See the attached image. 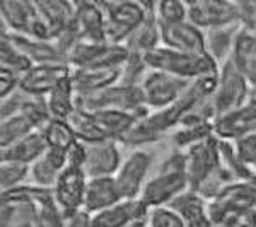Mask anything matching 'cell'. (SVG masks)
<instances>
[{
  "mask_svg": "<svg viewBox=\"0 0 256 227\" xmlns=\"http://www.w3.org/2000/svg\"><path fill=\"white\" fill-rule=\"evenodd\" d=\"M142 56L148 70L166 72L169 76L190 82L208 74H216L218 70V64L208 53H184L166 46H158L144 53Z\"/></svg>",
  "mask_w": 256,
  "mask_h": 227,
  "instance_id": "cell-1",
  "label": "cell"
},
{
  "mask_svg": "<svg viewBox=\"0 0 256 227\" xmlns=\"http://www.w3.org/2000/svg\"><path fill=\"white\" fill-rule=\"evenodd\" d=\"M186 190H190L186 178V160H184V152L178 150L172 152L164 160L162 168L154 178L146 181L138 198L148 208L164 207Z\"/></svg>",
  "mask_w": 256,
  "mask_h": 227,
  "instance_id": "cell-2",
  "label": "cell"
},
{
  "mask_svg": "<svg viewBox=\"0 0 256 227\" xmlns=\"http://www.w3.org/2000/svg\"><path fill=\"white\" fill-rule=\"evenodd\" d=\"M46 190L22 183L0 195V227H38L40 200Z\"/></svg>",
  "mask_w": 256,
  "mask_h": 227,
  "instance_id": "cell-3",
  "label": "cell"
},
{
  "mask_svg": "<svg viewBox=\"0 0 256 227\" xmlns=\"http://www.w3.org/2000/svg\"><path fill=\"white\" fill-rule=\"evenodd\" d=\"M99 6L106 18V41L113 44H125L147 18V2L116 0Z\"/></svg>",
  "mask_w": 256,
  "mask_h": 227,
  "instance_id": "cell-4",
  "label": "cell"
},
{
  "mask_svg": "<svg viewBox=\"0 0 256 227\" xmlns=\"http://www.w3.org/2000/svg\"><path fill=\"white\" fill-rule=\"evenodd\" d=\"M128 48L113 43H88L77 41L65 55V64L72 70L88 68H122L126 62Z\"/></svg>",
  "mask_w": 256,
  "mask_h": 227,
  "instance_id": "cell-5",
  "label": "cell"
},
{
  "mask_svg": "<svg viewBox=\"0 0 256 227\" xmlns=\"http://www.w3.org/2000/svg\"><path fill=\"white\" fill-rule=\"evenodd\" d=\"M77 108L90 111V113L101 110L128 111V113L137 114L138 120L150 114V110L144 104L140 86L123 84V82H118V84L111 86V88L101 90L98 94H92V96L79 98L77 99Z\"/></svg>",
  "mask_w": 256,
  "mask_h": 227,
  "instance_id": "cell-6",
  "label": "cell"
},
{
  "mask_svg": "<svg viewBox=\"0 0 256 227\" xmlns=\"http://www.w3.org/2000/svg\"><path fill=\"white\" fill-rule=\"evenodd\" d=\"M251 98V88L244 77L234 67L230 58L218 65L217 72V88L214 96L210 98L216 118L224 116L230 111L244 106Z\"/></svg>",
  "mask_w": 256,
  "mask_h": 227,
  "instance_id": "cell-7",
  "label": "cell"
},
{
  "mask_svg": "<svg viewBox=\"0 0 256 227\" xmlns=\"http://www.w3.org/2000/svg\"><path fill=\"white\" fill-rule=\"evenodd\" d=\"M184 160H186V178L188 186L193 192H200L204 184L216 178L220 169V148H218V138L208 137L195 146L184 150Z\"/></svg>",
  "mask_w": 256,
  "mask_h": 227,
  "instance_id": "cell-8",
  "label": "cell"
},
{
  "mask_svg": "<svg viewBox=\"0 0 256 227\" xmlns=\"http://www.w3.org/2000/svg\"><path fill=\"white\" fill-rule=\"evenodd\" d=\"M192 82L184 79H178L174 76H169L159 70H147L140 82L144 104L148 110H166L184 94Z\"/></svg>",
  "mask_w": 256,
  "mask_h": 227,
  "instance_id": "cell-9",
  "label": "cell"
},
{
  "mask_svg": "<svg viewBox=\"0 0 256 227\" xmlns=\"http://www.w3.org/2000/svg\"><path fill=\"white\" fill-rule=\"evenodd\" d=\"M0 16L12 34L48 40L46 28L32 0H0Z\"/></svg>",
  "mask_w": 256,
  "mask_h": 227,
  "instance_id": "cell-10",
  "label": "cell"
},
{
  "mask_svg": "<svg viewBox=\"0 0 256 227\" xmlns=\"http://www.w3.org/2000/svg\"><path fill=\"white\" fill-rule=\"evenodd\" d=\"M188 20L202 31H216L236 26L239 24L238 2H229V0L188 2Z\"/></svg>",
  "mask_w": 256,
  "mask_h": 227,
  "instance_id": "cell-11",
  "label": "cell"
},
{
  "mask_svg": "<svg viewBox=\"0 0 256 227\" xmlns=\"http://www.w3.org/2000/svg\"><path fill=\"white\" fill-rule=\"evenodd\" d=\"M89 178L86 176L84 169L79 166L65 164L64 171L56 178L52 192L55 196L56 205L64 214H74L84 210V196L88 188Z\"/></svg>",
  "mask_w": 256,
  "mask_h": 227,
  "instance_id": "cell-12",
  "label": "cell"
},
{
  "mask_svg": "<svg viewBox=\"0 0 256 227\" xmlns=\"http://www.w3.org/2000/svg\"><path fill=\"white\" fill-rule=\"evenodd\" d=\"M70 74L72 68L64 62L31 65L26 72L20 74L19 89L24 90L28 96L46 98L53 88H56L62 80L68 79Z\"/></svg>",
  "mask_w": 256,
  "mask_h": 227,
  "instance_id": "cell-13",
  "label": "cell"
},
{
  "mask_svg": "<svg viewBox=\"0 0 256 227\" xmlns=\"http://www.w3.org/2000/svg\"><path fill=\"white\" fill-rule=\"evenodd\" d=\"M84 146L86 159L82 169L89 180L116 174V171L122 166V150H120L118 142L102 140V142L84 144Z\"/></svg>",
  "mask_w": 256,
  "mask_h": 227,
  "instance_id": "cell-14",
  "label": "cell"
},
{
  "mask_svg": "<svg viewBox=\"0 0 256 227\" xmlns=\"http://www.w3.org/2000/svg\"><path fill=\"white\" fill-rule=\"evenodd\" d=\"M256 134V101L250 99L244 106L214 120V137L222 142H236Z\"/></svg>",
  "mask_w": 256,
  "mask_h": 227,
  "instance_id": "cell-15",
  "label": "cell"
},
{
  "mask_svg": "<svg viewBox=\"0 0 256 227\" xmlns=\"http://www.w3.org/2000/svg\"><path fill=\"white\" fill-rule=\"evenodd\" d=\"M152 164V156L146 150H135L122 160V166L114 174L123 198H138L146 184L147 172Z\"/></svg>",
  "mask_w": 256,
  "mask_h": 227,
  "instance_id": "cell-16",
  "label": "cell"
},
{
  "mask_svg": "<svg viewBox=\"0 0 256 227\" xmlns=\"http://www.w3.org/2000/svg\"><path fill=\"white\" fill-rule=\"evenodd\" d=\"M72 31L76 34L77 41L104 43L106 18L101 6H99V2H76Z\"/></svg>",
  "mask_w": 256,
  "mask_h": 227,
  "instance_id": "cell-17",
  "label": "cell"
},
{
  "mask_svg": "<svg viewBox=\"0 0 256 227\" xmlns=\"http://www.w3.org/2000/svg\"><path fill=\"white\" fill-rule=\"evenodd\" d=\"M160 46L184 53H207V34L190 20L159 26Z\"/></svg>",
  "mask_w": 256,
  "mask_h": 227,
  "instance_id": "cell-18",
  "label": "cell"
},
{
  "mask_svg": "<svg viewBox=\"0 0 256 227\" xmlns=\"http://www.w3.org/2000/svg\"><path fill=\"white\" fill-rule=\"evenodd\" d=\"M148 207L140 198H123L90 216V227H128L147 217Z\"/></svg>",
  "mask_w": 256,
  "mask_h": 227,
  "instance_id": "cell-19",
  "label": "cell"
},
{
  "mask_svg": "<svg viewBox=\"0 0 256 227\" xmlns=\"http://www.w3.org/2000/svg\"><path fill=\"white\" fill-rule=\"evenodd\" d=\"M36 9L48 32L50 41H56L72 26L76 2L67 0H34Z\"/></svg>",
  "mask_w": 256,
  "mask_h": 227,
  "instance_id": "cell-20",
  "label": "cell"
},
{
  "mask_svg": "<svg viewBox=\"0 0 256 227\" xmlns=\"http://www.w3.org/2000/svg\"><path fill=\"white\" fill-rule=\"evenodd\" d=\"M122 79V68H88L72 70L70 80L77 99L98 94L101 90L118 84Z\"/></svg>",
  "mask_w": 256,
  "mask_h": 227,
  "instance_id": "cell-21",
  "label": "cell"
},
{
  "mask_svg": "<svg viewBox=\"0 0 256 227\" xmlns=\"http://www.w3.org/2000/svg\"><path fill=\"white\" fill-rule=\"evenodd\" d=\"M230 62L239 70L251 90H256V34L248 30L239 28L234 38L232 52H230Z\"/></svg>",
  "mask_w": 256,
  "mask_h": 227,
  "instance_id": "cell-22",
  "label": "cell"
},
{
  "mask_svg": "<svg viewBox=\"0 0 256 227\" xmlns=\"http://www.w3.org/2000/svg\"><path fill=\"white\" fill-rule=\"evenodd\" d=\"M120 200H123V196L114 176L92 178L88 181V188H86L84 196V210L89 216L118 204Z\"/></svg>",
  "mask_w": 256,
  "mask_h": 227,
  "instance_id": "cell-23",
  "label": "cell"
},
{
  "mask_svg": "<svg viewBox=\"0 0 256 227\" xmlns=\"http://www.w3.org/2000/svg\"><path fill=\"white\" fill-rule=\"evenodd\" d=\"M65 164H67V152L48 147L44 154L40 156L30 166V176L36 186L52 190L60 172L64 171Z\"/></svg>",
  "mask_w": 256,
  "mask_h": 227,
  "instance_id": "cell-24",
  "label": "cell"
},
{
  "mask_svg": "<svg viewBox=\"0 0 256 227\" xmlns=\"http://www.w3.org/2000/svg\"><path fill=\"white\" fill-rule=\"evenodd\" d=\"M10 40L14 43V46L26 56L31 65L58 64V62H64L65 64V58L62 55L60 48L53 41L36 40L22 34H12V32H10Z\"/></svg>",
  "mask_w": 256,
  "mask_h": 227,
  "instance_id": "cell-25",
  "label": "cell"
},
{
  "mask_svg": "<svg viewBox=\"0 0 256 227\" xmlns=\"http://www.w3.org/2000/svg\"><path fill=\"white\" fill-rule=\"evenodd\" d=\"M169 207L180 214L186 227H214L207 214V200L198 192L186 190L178 198H174L169 204Z\"/></svg>",
  "mask_w": 256,
  "mask_h": 227,
  "instance_id": "cell-26",
  "label": "cell"
},
{
  "mask_svg": "<svg viewBox=\"0 0 256 227\" xmlns=\"http://www.w3.org/2000/svg\"><path fill=\"white\" fill-rule=\"evenodd\" d=\"M125 46L128 48V52L140 53V55L160 46V30L158 19H156V2H147V18L137 28V31L130 36Z\"/></svg>",
  "mask_w": 256,
  "mask_h": 227,
  "instance_id": "cell-27",
  "label": "cell"
},
{
  "mask_svg": "<svg viewBox=\"0 0 256 227\" xmlns=\"http://www.w3.org/2000/svg\"><path fill=\"white\" fill-rule=\"evenodd\" d=\"M48 148V144L44 140V135L41 130H32L24 138H20L18 144H14L7 150H4V158L10 162L24 164V166H31L40 156L44 154Z\"/></svg>",
  "mask_w": 256,
  "mask_h": 227,
  "instance_id": "cell-28",
  "label": "cell"
},
{
  "mask_svg": "<svg viewBox=\"0 0 256 227\" xmlns=\"http://www.w3.org/2000/svg\"><path fill=\"white\" fill-rule=\"evenodd\" d=\"M94 118L99 123V126L106 134L108 140H114V142H122V138L130 132L132 126L138 122L137 114L128 113V111L120 110H101L92 111Z\"/></svg>",
  "mask_w": 256,
  "mask_h": 227,
  "instance_id": "cell-29",
  "label": "cell"
},
{
  "mask_svg": "<svg viewBox=\"0 0 256 227\" xmlns=\"http://www.w3.org/2000/svg\"><path fill=\"white\" fill-rule=\"evenodd\" d=\"M46 104L50 116L53 120H65L67 122L70 114L77 110V96L70 77L62 80L56 88L50 90V94L46 96Z\"/></svg>",
  "mask_w": 256,
  "mask_h": 227,
  "instance_id": "cell-30",
  "label": "cell"
},
{
  "mask_svg": "<svg viewBox=\"0 0 256 227\" xmlns=\"http://www.w3.org/2000/svg\"><path fill=\"white\" fill-rule=\"evenodd\" d=\"M68 125L74 130L77 140H80L82 144H94V142H102L108 140L106 134L99 126L94 114L90 111H86L82 108H77L72 114L68 116Z\"/></svg>",
  "mask_w": 256,
  "mask_h": 227,
  "instance_id": "cell-31",
  "label": "cell"
},
{
  "mask_svg": "<svg viewBox=\"0 0 256 227\" xmlns=\"http://www.w3.org/2000/svg\"><path fill=\"white\" fill-rule=\"evenodd\" d=\"M208 137H214V122H195L178 126L172 142L180 148H188Z\"/></svg>",
  "mask_w": 256,
  "mask_h": 227,
  "instance_id": "cell-32",
  "label": "cell"
},
{
  "mask_svg": "<svg viewBox=\"0 0 256 227\" xmlns=\"http://www.w3.org/2000/svg\"><path fill=\"white\" fill-rule=\"evenodd\" d=\"M238 31H239V28L238 30L224 28V30L210 31V34H207V53L217 62L218 65L230 56L234 38H236Z\"/></svg>",
  "mask_w": 256,
  "mask_h": 227,
  "instance_id": "cell-33",
  "label": "cell"
},
{
  "mask_svg": "<svg viewBox=\"0 0 256 227\" xmlns=\"http://www.w3.org/2000/svg\"><path fill=\"white\" fill-rule=\"evenodd\" d=\"M41 132H43L48 147H52V148H60V150L67 152L70 146H72L74 142H77L76 134H74V130L70 128V125H68V122H65V120H53L52 118L48 122V125Z\"/></svg>",
  "mask_w": 256,
  "mask_h": 227,
  "instance_id": "cell-34",
  "label": "cell"
},
{
  "mask_svg": "<svg viewBox=\"0 0 256 227\" xmlns=\"http://www.w3.org/2000/svg\"><path fill=\"white\" fill-rule=\"evenodd\" d=\"M31 132L32 128L30 126V123L20 114L0 120V150H7Z\"/></svg>",
  "mask_w": 256,
  "mask_h": 227,
  "instance_id": "cell-35",
  "label": "cell"
},
{
  "mask_svg": "<svg viewBox=\"0 0 256 227\" xmlns=\"http://www.w3.org/2000/svg\"><path fill=\"white\" fill-rule=\"evenodd\" d=\"M20 116L30 123L32 130H43L52 120L46 104V98H34L30 96L24 101L22 108H20Z\"/></svg>",
  "mask_w": 256,
  "mask_h": 227,
  "instance_id": "cell-36",
  "label": "cell"
},
{
  "mask_svg": "<svg viewBox=\"0 0 256 227\" xmlns=\"http://www.w3.org/2000/svg\"><path fill=\"white\" fill-rule=\"evenodd\" d=\"M156 19L159 26L183 22L188 19V4L180 0H162L156 2Z\"/></svg>",
  "mask_w": 256,
  "mask_h": 227,
  "instance_id": "cell-37",
  "label": "cell"
},
{
  "mask_svg": "<svg viewBox=\"0 0 256 227\" xmlns=\"http://www.w3.org/2000/svg\"><path fill=\"white\" fill-rule=\"evenodd\" d=\"M28 176H30V166L2 160L0 162V195L22 184Z\"/></svg>",
  "mask_w": 256,
  "mask_h": 227,
  "instance_id": "cell-38",
  "label": "cell"
},
{
  "mask_svg": "<svg viewBox=\"0 0 256 227\" xmlns=\"http://www.w3.org/2000/svg\"><path fill=\"white\" fill-rule=\"evenodd\" d=\"M146 222L147 227H186L180 214L169 205L148 208Z\"/></svg>",
  "mask_w": 256,
  "mask_h": 227,
  "instance_id": "cell-39",
  "label": "cell"
},
{
  "mask_svg": "<svg viewBox=\"0 0 256 227\" xmlns=\"http://www.w3.org/2000/svg\"><path fill=\"white\" fill-rule=\"evenodd\" d=\"M232 147L239 162L256 172V134L246 135V137L232 142Z\"/></svg>",
  "mask_w": 256,
  "mask_h": 227,
  "instance_id": "cell-40",
  "label": "cell"
},
{
  "mask_svg": "<svg viewBox=\"0 0 256 227\" xmlns=\"http://www.w3.org/2000/svg\"><path fill=\"white\" fill-rule=\"evenodd\" d=\"M30 98L24 90H20L19 88L14 90L12 94H9L7 98H4L0 101V120L14 116V114L20 113V108H22L24 101Z\"/></svg>",
  "mask_w": 256,
  "mask_h": 227,
  "instance_id": "cell-41",
  "label": "cell"
},
{
  "mask_svg": "<svg viewBox=\"0 0 256 227\" xmlns=\"http://www.w3.org/2000/svg\"><path fill=\"white\" fill-rule=\"evenodd\" d=\"M20 74L12 68L0 67V101L19 88Z\"/></svg>",
  "mask_w": 256,
  "mask_h": 227,
  "instance_id": "cell-42",
  "label": "cell"
},
{
  "mask_svg": "<svg viewBox=\"0 0 256 227\" xmlns=\"http://www.w3.org/2000/svg\"><path fill=\"white\" fill-rule=\"evenodd\" d=\"M0 34H10V31H9V30H7L6 22H4L2 16H0Z\"/></svg>",
  "mask_w": 256,
  "mask_h": 227,
  "instance_id": "cell-43",
  "label": "cell"
},
{
  "mask_svg": "<svg viewBox=\"0 0 256 227\" xmlns=\"http://www.w3.org/2000/svg\"><path fill=\"white\" fill-rule=\"evenodd\" d=\"M248 31H251V32H254V34H256V20H254V24H253V26H251Z\"/></svg>",
  "mask_w": 256,
  "mask_h": 227,
  "instance_id": "cell-44",
  "label": "cell"
},
{
  "mask_svg": "<svg viewBox=\"0 0 256 227\" xmlns=\"http://www.w3.org/2000/svg\"><path fill=\"white\" fill-rule=\"evenodd\" d=\"M2 160H6V158H4V150H0V162H2Z\"/></svg>",
  "mask_w": 256,
  "mask_h": 227,
  "instance_id": "cell-45",
  "label": "cell"
},
{
  "mask_svg": "<svg viewBox=\"0 0 256 227\" xmlns=\"http://www.w3.org/2000/svg\"><path fill=\"white\" fill-rule=\"evenodd\" d=\"M38 227H40V226H38Z\"/></svg>",
  "mask_w": 256,
  "mask_h": 227,
  "instance_id": "cell-46",
  "label": "cell"
}]
</instances>
